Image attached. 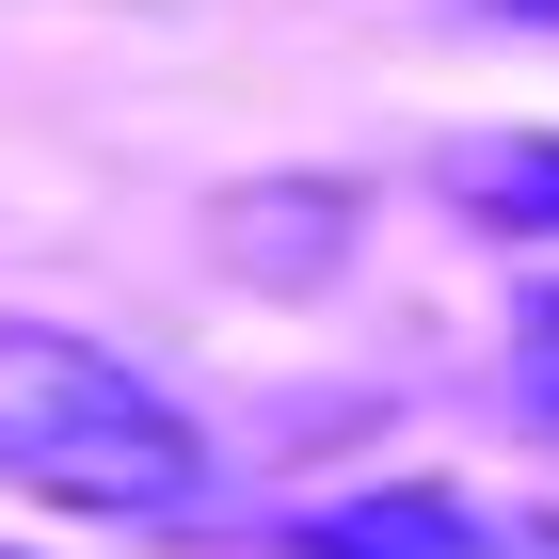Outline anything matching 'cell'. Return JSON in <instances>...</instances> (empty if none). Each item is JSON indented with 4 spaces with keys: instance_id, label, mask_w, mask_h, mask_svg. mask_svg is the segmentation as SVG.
<instances>
[{
    "instance_id": "obj_1",
    "label": "cell",
    "mask_w": 559,
    "mask_h": 559,
    "mask_svg": "<svg viewBox=\"0 0 559 559\" xmlns=\"http://www.w3.org/2000/svg\"><path fill=\"white\" fill-rule=\"evenodd\" d=\"M0 479L96 527H160L209 496V416L112 336L64 320H0Z\"/></svg>"
},
{
    "instance_id": "obj_2",
    "label": "cell",
    "mask_w": 559,
    "mask_h": 559,
    "mask_svg": "<svg viewBox=\"0 0 559 559\" xmlns=\"http://www.w3.org/2000/svg\"><path fill=\"white\" fill-rule=\"evenodd\" d=\"M288 559H512V527L464 479H368V496L288 512Z\"/></svg>"
},
{
    "instance_id": "obj_3",
    "label": "cell",
    "mask_w": 559,
    "mask_h": 559,
    "mask_svg": "<svg viewBox=\"0 0 559 559\" xmlns=\"http://www.w3.org/2000/svg\"><path fill=\"white\" fill-rule=\"evenodd\" d=\"M448 192L496 240H559V144H448Z\"/></svg>"
},
{
    "instance_id": "obj_4",
    "label": "cell",
    "mask_w": 559,
    "mask_h": 559,
    "mask_svg": "<svg viewBox=\"0 0 559 559\" xmlns=\"http://www.w3.org/2000/svg\"><path fill=\"white\" fill-rule=\"evenodd\" d=\"M512 400H527V431L559 448V288L527 304V368H512Z\"/></svg>"
}]
</instances>
